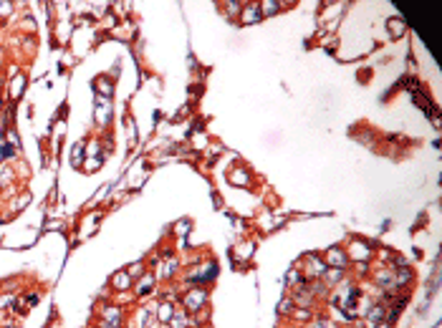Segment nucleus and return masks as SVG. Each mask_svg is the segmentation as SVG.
I'll use <instances>...</instances> for the list:
<instances>
[{
    "label": "nucleus",
    "instance_id": "obj_1",
    "mask_svg": "<svg viewBox=\"0 0 442 328\" xmlns=\"http://www.w3.org/2000/svg\"><path fill=\"white\" fill-rule=\"evenodd\" d=\"M205 301H208V293L203 288H187V293L182 296V308L187 313H200L203 306H205Z\"/></svg>",
    "mask_w": 442,
    "mask_h": 328
},
{
    "label": "nucleus",
    "instance_id": "obj_2",
    "mask_svg": "<svg viewBox=\"0 0 442 328\" xmlns=\"http://www.w3.org/2000/svg\"><path fill=\"white\" fill-rule=\"evenodd\" d=\"M306 268H301L308 278H324V273L329 270V265L321 260L318 255H306V263H303Z\"/></svg>",
    "mask_w": 442,
    "mask_h": 328
},
{
    "label": "nucleus",
    "instance_id": "obj_3",
    "mask_svg": "<svg viewBox=\"0 0 442 328\" xmlns=\"http://www.w3.org/2000/svg\"><path fill=\"white\" fill-rule=\"evenodd\" d=\"M369 255H372V248H369L367 242H361V240H354V242L349 245V250H346V258H351V260H356V263H367Z\"/></svg>",
    "mask_w": 442,
    "mask_h": 328
},
{
    "label": "nucleus",
    "instance_id": "obj_4",
    "mask_svg": "<svg viewBox=\"0 0 442 328\" xmlns=\"http://www.w3.org/2000/svg\"><path fill=\"white\" fill-rule=\"evenodd\" d=\"M134 291H137V296H149V293L154 291V275H152V273H144L142 278H137V280H134Z\"/></svg>",
    "mask_w": 442,
    "mask_h": 328
},
{
    "label": "nucleus",
    "instance_id": "obj_5",
    "mask_svg": "<svg viewBox=\"0 0 442 328\" xmlns=\"http://www.w3.org/2000/svg\"><path fill=\"white\" fill-rule=\"evenodd\" d=\"M346 253L341 250V248H331L329 253H326V258H324V263L329 265V268H344L346 265Z\"/></svg>",
    "mask_w": 442,
    "mask_h": 328
},
{
    "label": "nucleus",
    "instance_id": "obj_6",
    "mask_svg": "<svg viewBox=\"0 0 442 328\" xmlns=\"http://www.w3.org/2000/svg\"><path fill=\"white\" fill-rule=\"evenodd\" d=\"M240 18H243V23H255V20H260V18H263L260 5H258V3L243 5V8H240Z\"/></svg>",
    "mask_w": 442,
    "mask_h": 328
},
{
    "label": "nucleus",
    "instance_id": "obj_7",
    "mask_svg": "<svg viewBox=\"0 0 442 328\" xmlns=\"http://www.w3.org/2000/svg\"><path fill=\"white\" fill-rule=\"evenodd\" d=\"M132 285H134V280L127 275V270H124V273H114V278H111V288H114V291H122V293H124V291L132 288Z\"/></svg>",
    "mask_w": 442,
    "mask_h": 328
},
{
    "label": "nucleus",
    "instance_id": "obj_8",
    "mask_svg": "<svg viewBox=\"0 0 442 328\" xmlns=\"http://www.w3.org/2000/svg\"><path fill=\"white\" fill-rule=\"evenodd\" d=\"M172 313H175V306H172V303H159V306L154 308V318L162 321V323H170Z\"/></svg>",
    "mask_w": 442,
    "mask_h": 328
},
{
    "label": "nucleus",
    "instance_id": "obj_9",
    "mask_svg": "<svg viewBox=\"0 0 442 328\" xmlns=\"http://www.w3.org/2000/svg\"><path fill=\"white\" fill-rule=\"evenodd\" d=\"M192 321L187 318V311L185 308H180V311H175L172 313V318H170V328H187Z\"/></svg>",
    "mask_w": 442,
    "mask_h": 328
},
{
    "label": "nucleus",
    "instance_id": "obj_10",
    "mask_svg": "<svg viewBox=\"0 0 442 328\" xmlns=\"http://www.w3.org/2000/svg\"><path fill=\"white\" fill-rule=\"evenodd\" d=\"M387 28H389V35H392V38H402V35H405V23H402L399 18H392Z\"/></svg>",
    "mask_w": 442,
    "mask_h": 328
},
{
    "label": "nucleus",
    "instance_id": "obj_11",
    "mask_svg": "<svg viewBox=\"0 0 442 328\" xmlns=\"http://www.w3.org/2000/svg\"><path fill=\"white\" fill-rule=\"evenodd\" d=\"M248 179H250V177H248L245 169H232V172H230V182H232V184H248Z\"/></svg>",
    "mask_w": 442,
    "mask_h": 328
},
{
    "label": "nucleus",
    "instance_id": "obj_12",
    "mask_svg": "<svg viewBox=\"0 0 442 328\" xmlns=\"http://www.w3.org/2000/svg\"><path fill=\"white\" fill-rule=\"evenodd\" d=\"M23 86H25V78H23V76L13 78V84H10V96H13V99H18V96L23 94Z\"/></svg>",
    "mask_w": 442,
    "mask_h": 328
},
{
    "label": "nucleus",
    "instance_id": "obj_13",
    "mask_svg": "<svg viewBox=\"0 0 442 328\" xmlns=\"http://www.w3.org/2000/svg\"><path fill=\"white\" fill-rule=\"evenodd\" d=\"M260 5V13L263 15H273V13H278V8H280V3H275V0H265V3H258Z\"/></svg>",
    "mask_w": 442,
    "mask_h": 328
},
{
    "label": "nucleus",
    "instance_id": "obj_14",
    "mask_svg": "<svg viewBox=\"0 0 442 328\" xmlns=\"http://www.w3.org/2000/svg\"><path fill=\"white\" fill-rule=\"evenodd\" d=\"M286 283L288 285H296V283H303V270L301 268H293L288 275H286Z\"/></svg>",
    "mask_w": 442,
    "mask_h": 328
},
{
    "label": "nucleus",
    "instance_id": "obj_15",
    "mask_svg": "<svg viewBox=\"0 0 442 328\" xmlns=\"http://www.w3.org/2000/svg\"><path fill=\"white\" fill-rule=\"evenodd\" d=\"M109 116H111V109H109V104L104 101V109H101V106L96 109V121H99V124H106Z\"/></svg>",
    "mask_w": 442,
    "mask_h": 328
},
{
    "label": "nucleus",
    "instance_id": "obj_16",
    "mask_svg": "<svg viewBox=\"0 0 442 328\" xmlns=\"http://www.w3.org/2000/svg\"><path fill=\"white\" fill-rule=\"evenodd\" d=\"M147 270H144V265L142 263H134V265H129V270H127V275L132 278V280H137L139 275H144Z\"/></svg>",
    "mask_w": 442,
    "mask_h": 328
},
{
    "label": "nucleus",
    "instance_id": "obj_17",
    "mask_svg": "<svg viewBox=\"0 0 442 328\" xmlns=\"http://www.w3.org/2000/svg\"><path fill=\"white\" fill-rule=\"evenodd\" d=\"M291 316H293L296 321H311V311H308V308H298V311H293Z\"/></svg>",
    "mask_w": 442,
    "mask_h": 328
},
{
    "label": "nucleus",
    "instance_id": "obj_18",
    "mask_svg": "<svg viewBox=\"0 0 442 328\" xmlns=\"http://www.w3.org/2000/svg\"><path fill=\"white\" fill-rule=\"evenodd\" d=\"M175 273H177V263L170 260V263L165 265V270H162V278H170V275H175Z\"/></svg>",
    "mask_w": 442,
    "mask_h": 328
},
{
    "label": "nucleus",
    "instance_id": "obj_19",
    "mask_svg": "<svg viewBox=\"0 0 442 328\" xmlns=\"http://www.w3.org/2000/svg\"><path fill=\"white\" fill-rule=\"evenodd\" d=\"M78 159H84V144L73 147V164H78Z\"/></svg>",
    "mask_w": 442,
    "mask_h": 328
},
{
    "label": "nucleus",
    "instance_id": "obj_20",
    "mask_svg": "<svg viewBox=\"0 0 442 328\" xmlns=\"http://www.w3.org/2000/svg\"><path fill=\"white\" fill-rule=\"evenodd\" d=\"M293 306H296V303H293L291 298H286L283 303H280V313H293Z\"/></svg>",
    "mask_w": 442,
    "mask_h": 328
},
{
    "label": "nucleus",
    "instance_id": "obj_21",
    "mask_svg": "<svg viewBox=\"0 0 442 328\" xmlns=\"http://www.w3.org/2000/svg\"><path fill=\"white\" fill-rule=\"evenodd\" d=\"M13 301H15V296H0V311L5 306H13Z\"/></svg>",
    "mask_w": 442,
    "mask_h": 328
},
{
    "label": "nucleus",
    "instance_id": "obj_22",
    "mask_svg": "<svg viewBox=\"0 0 442 328\" xmlns=\"http://www.w3.org/2000/svg\"><path fill=\"white\" fill-rule=\"evenodd\" d=\"M240 8H243V5H240V3H225V10H227L230 15H235V13H237Z\"/></svg>",
    "mask_w": 442,
    "mask_h": 328
},
{
    "label": "nucleus",
    "instance_id": "obj_23",
    "mask_svg": "<svg viewBox=\"0 0 442 328\" xmlns=\"http://www.w3.org/2000/svg\"><path fill=\"white\" fill-rule=\"evenodd\" d=\"M313 328H329V321H321L318 318V321H313Z\"/></svg>",
    "mask_w": 442,
    "mask_h": 328
},
{
    "label": "nucleus",
    "instance_id": "obj_24",
    "mask_svg": "<svg viewBox=\"0 0 442 328\" xmlns=\"http://www.w3.org/2000/svg\"><path fill=\"white\" fill-rule=\"evenodd\" d=\"M96 167H99V159H91V162L86 164V169H89V172H94Z\"/></svg>",
    "mask_w": 442,
    "mask_h": 328
},
{
    "label": "nucleus",
    "instance_id": "obj_25",
    "mask_svg": "<svg viewBox=\"0 0 442 328\" xmlns=\"http://www.w3.org/2000/svg\"><path fill=\"white\" fill-rule=\"evenodd\" d=\"M89 147H91V149H89V154H99V144H96V142H91Z\"/></svg>",
    "mask_w": 442,
    "mask_h": 328
},
{
    "label": "nucleus",
    "instance_id": "obj_26",
    "mask_svg": "<svg viewBox=\"0 0 442 328\" xmlns=\"http://www.w3.org/2000/svg\"><path fill=\"white\" fill-rule=\"evenodd\" d=\"M0 13H10V3H0Z\"/></svg>",
    "mask_w": 442,
    "mask_h": 328
},
{
    "label": "nucleus",
    "instance_id": "obj_27",
    "mask_svg": "<svg viewBox=\"0 0 442 328\" xmlns=\"http://www.w3.org/2000/svg\"><path fill=\"white\" fill-rule=\"evenodd\" d=\"M377 328H389V323H379V326H377Z\"/></svg>",
    "mask_w": 442,
    "mask_h": 328
},
{
    "label": "nucleus",
    "instance_id": "obj_28",
    "mask_svg": "<svg viewBox=\"0 0 442 328\" xmlns=\"http://www.w3.org/2000/svg\"><path fill=\"white\" fill-rule=\"evenodd\" d=\"M3 328H13V326H3Z\"/></svg>",
    "mask_w": 442,
    "mask_h": 328
}]
</instances>
